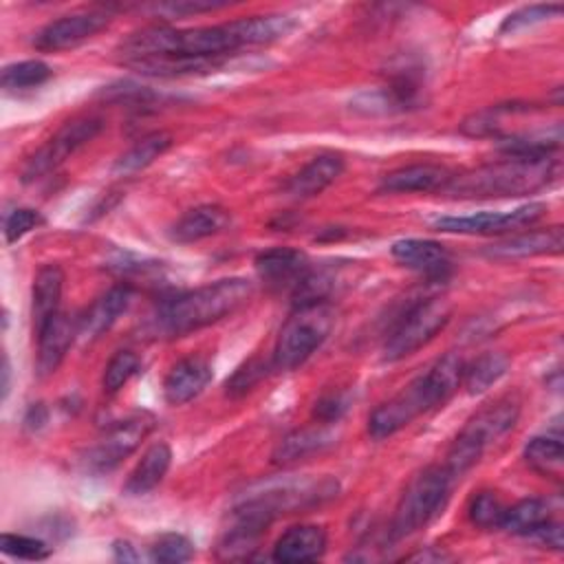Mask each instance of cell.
<instances>
[{
	"label": "cell",
	"mask_w": 564,
	"mask_h": 564,
	"mask_svg": "<svg viewBox=\"0 0 564 564\" xmlns=\"http://www.w3.org/2000/svg\"><path fill=\"white\" fill-rule=\"evenodd\" d=\"M295 29L291 15H251L212 26L174 29L167 24H150L130 33L119 44L121 62L156 57V55H185L205 59H227L242 48L269 46L284 40Z\"/></svg>",
	"instance_id": "1"
},
{
	"label": "cell",
	"mask_w": 564,
	"mask_h": 564,
	"mask_svg": "<svg viewBox=\"0 0 564 564\" xmlns=\"http://www.w3.org/2000/svg\"><path fill=\"white\" fill-rule=\"evenodd\" d=\"M465 359L458 352H445L425 372L416 375L392 399L381 403L368 419V434L383 441L408 427L421 414L447 403L463 383Z\"/></svg>",
	"instance_id": "2"
},
{
	"label": "cell",
	"mask_w": 564,
	"mask_h": 564,
	"mask_svg": "<svg viewBox=\"0 0 564 564\" xmlns=\"http://www.w3.org/2000/svg\"><path fill=\"white\" fill-rule=\"evenodd\" d=\"M253 293L247 278H220L165 300L148 322L154 337H183L238 311Z\"/></svg>",
	"instance_id": "3"
},
{
	"label": "cell",
	"mask_w": 564,
	"mask_h": 564,
	"mask_svg": "<svg viewBox=\"0 0 564 564\" xmlns=\"http://www.w3.org/2000/svg\"><path fill=\"white\" fill-rule=\"evenodd\" d=\"M560 176L557 154L502 156L465 174H454L447 194L456 198H502L524 196L551 185Z\"/></svg>",
	"instance_id": "4"
},
{
	"label": "cell",
	"mask_w": 564,
	"mask_h": 564,
	"mask_svg": "<svg viewBox=\"0 0 564 564\" xmlns=\"http://www.w3.org/2000/svg\"><path fill=\"white\" fill-rule=\"evenodd\" d=\"M520 419V401L516 397H502L491 405L478 410L465 427L458 432L454 443L445 454V467L460 478L467 469H471L482 454L505 438Z\"/></svg>",
	"instance_id": "5"
},
{
	"label": "cell",
	"mask_w": 564,
	"mask_h": 564,
	"mask_svg": "<svg viewBox=\"0 0 564 564\" xmlns=\"http://www.w3.org/2000/svg\"><path fill=\"white\" fill-rule=\"evenodd\" d=\"M456 480L458 478L445 465H430L412 476L397 502L388 538L392 542L403 540L436 518L447 505Z\"/></svg>",
	"instance_id": "6"
},
{
	"label": "cell",
	"mask_w": 564,
	"mask_h": 564,
	"mask_svg": "<svg viewBox=\"0 0 564 564\" xmlns=\"http://www.w3.org/2000/svg\"><path fill=\"white\" fill-rule=\"evenodd\" d=\"M335 308L328 302L297 304L289 315L271 352V366L278 372L300 368L330 335Z\"/></svg>",
	"instance_id": "7"
},
{
	"label": "cell",
	"mask_w": 564,
	"mask_h": 564,
	"mask_svg": "<svg viewBox=\"0 0 564 564\" xmlns=\"http://www.w3.org/2000/svg\"><path fill=\"white\" fill-rule=\"evenodd\" d=\"M449 317L452 306L443 297H425L414 302L388 330L381 346L383 361H399L410 357L430 344L447 326Z\"/></svg>",
	"instance_id": "8"
},
{
	"label": "cell",
	"mask_w": 564,
	"mask_h": 564,
	"mask_svg": "<svg viewBox=\"0 0 564 564\" xmlns=\"http://www.w3.org/2000/svg\"><path fill=\"white\" fill-rule=\"evenodd\" d=\"M339 494V482L330 476H295L269 480L251 487L245 498L258 502L273 518L317 507Z\"/></svg>",
	"instance_id": "9"
},
{
	"label": "cell",
	"mask_w": 564,
	"mask_h": 564,
	"mask_svg": "<svg viewBox=\"0 0 564 564\" xmlns=\"http://www.w3.org/2000/svg\"><path fill=\"white\" fill-rule=\"evenodd\" d=\"M156 419L148 410H139L112 423L90 447L82 452V465L90 474H108L128 458L154 430Z\"/></svg>",
	"instance_id": "10"
},
{
	"label": "cell",
	"mask_w": 564,
	"mask_h": 564,
	"mask_svg": "<svg viewBox=\"0 0 564 564\" xmlns=\"http://www.w3.org/2000/svg\"><path fill=\"white\" fill-rule=\"evenodd\" d=\"M104 128V119L95 115H84L66 121L22 167V181L31 183L48 172L57 170L66 159H70L82 145L93 141Z\"/></svg>",
	"instance_id": "11"
},
{
	"label": "cell",
	"mask_w": 564,
	"mask_h": 564,
	"mask_svg": "<svg viewBox=\"0 0 564 564\" xmlns=\"http://www.w3.org/2000/svg\"><path fill=\"white\" fill-rule=\"evenodd\" d=\"M546 212L544 203H527L511 212H478L471 216H443L434 223L438 231L465 236L516 234L538 223Z\"/></svg>",
	"instance_id": "12"
},
{
	"label": "cell",
	"mask_w": 564,
	"mask_h": 564,
	"mask_svg": "<svg viewBox=\"0 0 564 564\" xmlns=\"http://www.w3.org/2000/svg\"><path fill=\"white\" fill-rule=\"evenodd\" d=\"M110 20L112 18L108 9H88V11L59 15L57 20H51L35 33L33 46L46 53L75 48L82 42L95 37L99 31H104L110 24Z\"/></svg>",
	"instance_id": "13"
},
{
	"label": "cell",
	"mask_w": 564,
	"mask_h": 564,
	"mask_svg": "<svg viewBox=\"0 0 564 564\" xmlns=\"http://www.w3.org/2000/svg\"><path fill=\"white\" fill-rule=\"evenodd\" d=\"M258 278L273 291H295L313 271L308 256L295 247H273L253 260Z\"/></svg>",
	"instance_id": "14"
},
{
	"label": "cell",
	"mask_w": 564,
	"mask_h": 564,
	"mask_svg": "<svg viewBox=\"0 0 564 564\" xmlns=\"http://www.w3.org/2000/svg\"><path fill=\"white\" fill-rule=\"evenodd\" d=\"M390 253L399 264L423 275L430 282H443L454 271L449 251L436 240L403 238L390 247Z\"/></svg>",
	"instance_id": "15"
},
{
	"label": "cell",
	"mask_w": 564,
	"mask_h": 564,
	"mask_svg": "<svg viewBox=\"0 0 564 564\" xmlns=\"http://www.w3.org/2000/svg\"><path fill=\"white\" fill-rule=\"evenodd\" d=\"M562 251V227H546V229H522L509 234L502 240H496L482 249V256L489 260H522L535 256H551Z\"/></svg>",
	"instance_id": "16"
},
{
	"label": "cell",
	"mask_w": 564,
	"mask_h": 564,
	"mask_svg": "<svg viewBox=\"0 0 564 564\" xmlns=\"http://www.w3.org/2000/svg\"><path fill=\"white\" fill-rule=\"evenodd\" d=\"M77 335V322L64 313L57 311L46 326L35 335L37 339V350H35V375L40 379L51 377L59 364L64 361L73 339Z\"/></svg>",
	"instance_id": "17"
},
{
	"label": "cell",
	"mask_w": 564,
	"mask_h": 564,
	"mask_svg": "<svg viewBox=\"0 0 564 564\" xmlns=\"http://www.w3.org/2000/svg\"><path fill=\"white\" fill-rule=\"evenodd\" d=\"M212 364L200 355L178 359L163 379V399L170 405H185L196 399L212 381Z\"/></svg>",
	"instance_id": "18"
},
{
	"label": "cell",
	"mask_w": 564,
	"mask_h": 564,
	"mask_svg": "<svg viewBox=\"0 0 564 564\" xmlns=\"http://www.w3.org/2000/svg\"><path fill=\"white\" fill-rule=\"evenodd\" d=\"M454 172L441 163H412L397 167L381 176V194H410V192H445Z\"/></svg>",
	"instance_id": "19"
},
{
	"label": "cell",
	"mask_w": 564,
	"mask_h": 564,
	"mask_svg": "<svg viewBox=\"0 0 564 564\" xmlns=\"http://www.w3.org/2000/svg\"><path fill=\"white\" fill-rule=\"evenodd\" d=\"M346 163L344 156L337 152H322L317 156H313L306 165H302L293 176H289V181L284 183V194H289L291 198H313L317 194H322L328 185H333L341 172H344Z\"/></svg>",
	"instance_id": "20"
},
{
	"label": "cell",
	"mask_w": 564,
	"mask_h": 564,
	"mask_svg": "<svg viewBox=\"0 0 564 564\" xmlns=\"http://www.w3.org/2000/svg\"><path fill=\"white\" fill-rule=\"evenodd\" d=\"M130 302H132V289L128 284L110 286L77 319V335L86 341L101 337L128 311Z\"/></svg>",
	"instance_id": "21"
},
{
	"label": "cell",
	"mask_w": 564,
	"mask_h": 564,
	"mask_svg": "<svg viewBox=\"0 0 564 564\" xmlns=\"http://www.w3.org/2000/svg\"><path fill=\"white\" fill-rule=\"evenodd\" d=\"M328 535L319 524H295L273 544L275 562H315L326 553Z\"/></svg>",
	"instance_id": "22"
},
{
	"label": "cell",
	"mask_w": 564,
	"mask_h": 564,
	"mask_svg": "<svg viewBox=\"0 0 564 564\" xmlns=\"http://www.w3.org/2000/svg\"><path fill=\"white\" fill-rule=\"evenodd\" d=\"M64 289V271L59 264H44L31 286V319H33V335H37L46 322L59 311Z\"/></svg>",
	"instance_id": "23"
},
{
	"label": "cell",
	"mask_w": 564,
	"mask_h": 564,
	"mask_svg": "<svg viewBox=\"0 0 564 564\" xmlns=\"http://www.w3.org/2000/svg\"><path fill=\"white\" fill-rule=\"evenodd\" d=\"M229 225V212L220 205H198L187 209L170 229V238L181 245L198 242L220 234Z\"/></svg>",
	"instance_id": "24"
},
{
	"label": "cell",
	"mask_w": 564,
	"mask_h": 564,
	"mask_svg": "<svg viewBox=\"0 0 564 564\" xmlns=\"http://www.w3.org/2000/svg\"><path fill=\"white\" fill-rule=\"evenodd\" d=\"M333 443H335V432L326 423L293 430L291 434L280 438V443L275 445V449L271 454V460L275 465H289V463L308 458L313 454H319V452L328 449Z\"/></svg>",
	"instance_id": "25"
},
{
	"label": "cell",
	"mask_w": 564,
	"mask_h": 564,
	"mask_svg": "<svg viewBox=\"0 0 564 564\" xmlns=\"http://www.w3.org/2000/svg\"><path fill=\"white\" fill-rule=\"evenodd\" d=\"M172 465V449L165 441H156L152 443L141 460L134 465V469L130 471L126 485H123V494L126 496H143L148 491H152L154 487L161 485V480L165 478L167 469Z\"/></svg>",
	"instance_id": "26"
},
{
	"label": "cell",
	"mask_w": 564,
	"mask_h": 564,
	"mask_svg": "<svg viewBox=\"0 0 564 564\" xmlns=\"http://www.w3.org/2000/svg\"><path fill=\"white\" fill-rule=\"evenodd\" d=\"M172 143H174V137L170 132L165 130L150 132L117 159V163L112 165V172L119 176L137 174L148 165H152L159 156H163L172 148Z\"/></svg>",
	"instance_id": "27"
},
{
	"label": "cell",
	"mask_w": 564,
	"mask_h": 564,
	"mask_svg": "<svg viewBox=\"0 0 564 564\" xmlns=\"http://www.w3.org/2000/svg\"><path fill=\"white\" fill-rule=\"evenodd\" d=\"M511 366V357L502 350H489L476 357L471 364H465L463 386L469 394H480L498 383Z\"/></svg>",
	"instance_id": "28"
},
{
	"label": "cell",
	"mask_w": 564,
	"mask_h": 564,
	"mask_svg": "<svg viewBox=\"0 0 564 564\" xmlns=\"http://www.w3.org/2000/svg\"><path fill=\"white\" fill-rule=\"evenodd\" d=\"M551 520V509L544 498H524L507 507L500 529L511 535H535Z\"/></svg>",
	"instance_id": "29"
},
{
	"label": "cell",
	"mask_w": 564,
	"mask_h": 564,
	"mask_svg": "<svg viewBox=\"0 0 564 564\" xmlns=\"http://www.w3.org/2000/svg\"><path fill=\"white\" fill-rule=\"evenodd\" d=\"M524 460L542 476H560L564 460V445L560 436H533L524 445Z\"/></svg>",
	"instance_id": "30"
},
{
	"label": "cell",
	"mask_w": 564,
	"mask_h": 564,
	"mask_svg": "<svg viewBox=\"0 0 564 564\" xmlns=\"http://www.w3.org/2000/svg\"><path fill=\"white\" fill-rule=\"evenodd\" d=\"M53 75L51 66L42 59H22L7 64L0 73V84L4 90H29L42 86Z\"/></svg>",
	"instance_id": "31"
},
{
	"label": "cell",
	"mask_w": 564,
	"mask_h": 564,
	"mask_svg": "<svg viewBox=\"0 0 564 564\" xmlns=\"http://www.w3.org/2000/svg\"><path fill=\"white\" fill-rule=\"evenodd\" d=\"M273 370L271 366V357L264 359V357H251L247 359L245 364H240L234 375L225 381V394L231 397V399H240L245 397L247 392H251L269 372Z\"/></svg>",
	"instance_id": "32"
},
{
	"label": "cell",
	"mask_w": 564,
	"mask_h": 564,
	"mask_svg": "<svg viewBox=\"0 0 564 564\" xmlns=\"http://www.w3.org/2000/svg\"><path fill=\"white\" fill-rule=\"evenodd\" d=\"M139 368H141V359L134 350H117L104 368V377H101L104 392L108 394L119 392L139 372Z\"/></svg>",
	"instance_id": "33"
},
{
	"label": "cell",
	"mask_w": 564,
	"mask_h": 564,
	"mask_svg": "<svg viewBox=\"0 0 564 564\" xmlns=\"http://www.w3.org/2000/svg\"><path fill=\"white\" fill-rule=\"evenodd\" d=\"M505 511L507 505L494 491H478L467 507L469 520L480 529H500Z\"/></svg>",
	"instance_id": "34"
},
{
	"label": "cell",
	"mask_w": 564,
	"mask_h": 564,
	"mask_svg": "<svg viewBox=\"0 0 564 564\" xmlns=\"http://www.w3.org/2000/svg\"><path fill=\"white\" fill-rule=\"evenodd\" d=\"M152 562L159 564H181L194 557V544L183 533H163L150 551Z\"/></svg>",
	"instance_id": "35"
},
{
	"label": "cell",
	"mask_w": 564,
	"mask_h": 564,
	"mask_svg": "<svg viewBox=\"0 0 564 564\" xmlns=\"http://www.w3.org/2000/svg\"><path fill=\"white\" fill-rule=\"evenodd\" d=\"M562 13V4L560 2H546V4H529V7H522L513 13H509L502 24H500V33H516L520 29H527V26H533L538 22H544V20H551V18H557Z\"/></svg>",
	"instance_id": "36"
},
{
	"label": "cell",
	"mask_w": 564,
	"mask_h": 564,
	"mask_svg": "<svg viewBox=\"0 0 564 564\" xmlns=\"http://www.w3.org/2000/svg\"><path fill=\"white\" fill-rule=\"evenodd\" d=\"M0 551L15 560H46L51 555V546L46 542L22 533H2Z\"/></svg>",
	"instance_id": "37"
},
{
	"label": "cell",
	"mask_w": 564,
	"mask_h": 564,
	"mask_svg": "<svg viewBox=\"0 0 564 564\" xmlns=\"http://www.w3.org/2000/svg\"><path fill=\"white\" fill-rule=\"evenodd\" d=\"M350 408V394L344 390H333L322 394L313 405V419L317 423H337Z\"/></svg>",
	"instance_id": "38"
},
{
	"label": "cell",
	"mask_w": 564,
	"mask_h": 564,
	"mask_svg": "<svg viewBox=\"0 0 564 564\" xmlns=\"http://www.w3.org/2000/svg\"><path fill=\"white\" fill-rule=\"evenodd\" d=\"M44 223L42 214L31 209V207H18L13 209L7 218H4V242L13 245L18 242L22 236H26L31 229L40 227Z\"/></svg>",
	"instance_id": "39"
},
{
	"label": "cell",
	"mask_w": 564,
	"mask_h": 564,
	"mask_svg": "<svg viewBox=\"0 0 564 564\" xmlns=\"http://www.w3.org/2000/svg\"><path fill=\"white\" fill-rule=\"evenodd\" d=\"M225 4L227 2H212V0H170V2L154 4L152 11L159 15H167V18H181V15H192V13L216 11Z\"/></svg>",
	"instance_id": "40"
},
{
	"label": "cell",
	"mask_w": 564,
	"mask_h": 564,
	"mask_svg": "<svg viewBox=\"0 0 564 564\" xmlns=\"http://www.w3.org/2000/svg\"><path fill=\"white\" fill-rule=\"evenodd\" d=\"M112 553H115L117 562H137L139 560V553L134 551V546L128 540H117L112 544Z\"/></svg>",
	"instance_id": "41"
},
{
	"label": "cell",
	"mask_w": 564,
	"mask_h": 564,
	"mask_svg": "<svg viewBox=\"0 0 564 564\" xmlns=\"http://www.w3.org/2000/svg\"><path fill=\"white\" fill-rule=\"evenodd\" d=\"M46 408L42 405V403H33L31 408H29V412H26V416H24V423H26V427H31V430H37V427H42L44 423H46Z\"/></svg>",
	"instance_id": "42"
},
{
	"label": "cell",
	"mask_w": 564,
	"mask_h": 564,
	"mask_svg": "<svg viewBox=\"0 0 564 564\" xmlns=\"http://www.w3.org/2000/svg\"><path fill=\"white\" fill-rule=\"evenodd\" d=\"M9 392V359L4 355V361H2V399L7 397Z\"/></svg>",
	"instance_id": "43"
}]
</instances>
